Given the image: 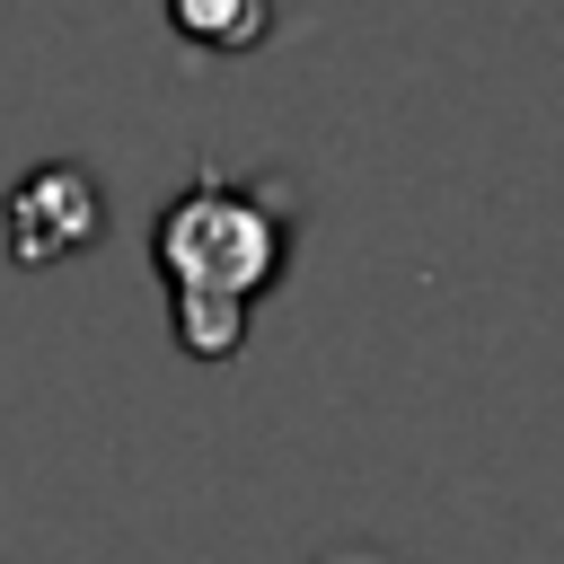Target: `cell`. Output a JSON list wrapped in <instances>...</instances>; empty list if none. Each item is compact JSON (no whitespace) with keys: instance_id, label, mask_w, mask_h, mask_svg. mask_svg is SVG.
<instances>
[{"instance_id":"cell-1","label":"cell","mask_w":564,"mask_h":564,"mask_svg":"<svg viewBox=\"0 0 564 564\" xmlns=\"http://www.w3.org/2000/svg\"><path fill=\"white\" fill-rule=\"evenodd\" d=\"M282 264H291V194L194 176L159 220V273H167L176 344L194 361H229L247 344V308L282 282Z\"/></svg>"},{"instance_id":"cell-2","label":"cell","mask_w":564,"mask_h":564,"mask_svg":"<svg viewBox=\"0 0 564 564\" xmlns=\"http://www.w3.org/2000/svg\"><path fill=\"white\" fill-rule=\"evenodd\" d=\"M97 238H106V194H97V176H88L79 159H44V167H26V176L9 185V256H18L26 273L70 264V256H88Z\"/></svg>"},{"instance_id":"cell-3","label":"cell","mask_w":564,"mask_h":564,"mask_svg":"<svg viewBox=\"0 0 564 564\" xmlns=\"http://www.w3.org/2000/svg\"><path fill=\"white\" fill-rule=\"evenodd\" d=\"M167 18H176V35H185V44L247 53V44H264V26H273V0H167Z\"/></svg>"},{"instance_id":"cell-4","label":"cell","mask_w":564,"mask_h":564,"mask_svg":"<svg viewBox=\"0 0 564 564\" xmlns=\"http://www.w3.org/2000/svg\"><path fill=\"white\" fill-rule=\"evenodd\" d=\"M326 564H388V555H370V546H344V555H326Z\"/></svg>"}]
</instances>
